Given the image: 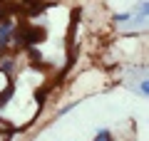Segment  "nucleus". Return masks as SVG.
Masks as SVG:
<instances>
[{
  "mask_svg": "<svg viewBox=\"0 0 149 141\" xmlns=\"http://www.w3.org/2000/svg\"><path fill=\"white\" fill-rule=\"evenodd\" d=\"M0 69L13 77L15 69H17V57H15V55H0Z\"/></svg>",
  "mask_w": 149,
  "mask_h": 141,
  "instance_id": "1",
  "label": "nucleus"
},
{
  "mask_svg": "<svg viewBox=\"0 0 149 141\" xmlns=\"http://www.w3.org/2000/svg\"><path fill=\"white\" fill-rule=\"evenodd\" d=\"M10 74H5L3 69H0V97H10L13 94V82H10Z\"/></svg>",
  "mask_w": 149,
  "mask_h": 141,
  "instance_id": "2",
  "label": "nucleus"
},
{
  "mask_svg": "<svg viewBox=\"0 0 149 141\" xmlns=\"http://www.w3.org/2000/svg\"><path fill=\"white\" fill-rule=\"evenodd\" d=\"M95 141H114V134H112L109 129H100L95 134Z\"/></svg>",
  "mask_w": 149,
  "mask_h": 141,
  "instance_id": "3",
  "label": "nucleus"
},
{
  "mask_svg": "<svg viewBox=\"0 0 149 141\" xmlns=\"http://www.w3.org/2000/svg\"><path fill=\"white\" fill-rule=\"evenodd\" d=\"M114 22H127V20H134V10L132 12H117V15L112 17Z\"/></svg>",
  "mask_w": 149,
  "mask_h": 141,
  "instance_id": "4",
  "label": "nucleus"
},
{
  "mask_svg": "<svg viewBox=\"0 0 149 141\" xmlns=\"http://www.w3.org/2000/svg\"><path fill=\"white\" fill-rule=\"evenodd\" d=\"M137 89H139V94H142V97H147V94H149V82H147V79H142Z\"/></svg>",
  "mask_w": 149,
  "mask_h": 141,
  "instance_id": "5",
  "label": "nucleus"
}]
</instances>
